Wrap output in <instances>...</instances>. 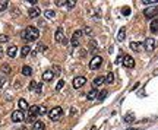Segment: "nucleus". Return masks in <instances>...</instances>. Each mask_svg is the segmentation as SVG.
Masks as SVG:
<instances>
[{"instance_id":"1","label":"nucleus","mask_w":158,"mask_h":130,"mask_svg":"<svg viewBox=\"0 0 158 130\" xmlns=\"http://www.w3.org/2000/svg\"><path fill=\"white\" fill-rule=\"evenodd\" d=\"M21 37L25 40V41H35V40H38V37H40V31L35 28V27H27L24 31H22V34H21Z\"/></svg>"},{"instance_id":"2","label":"nucleus","mask_w":158,"mask_h":130,"mask_svg":"<svg viewBox=\"0 0 158 130\" xmlns=\"http://www.w3.org/2000/svg\"><path fill=\"white\" fill-rule=\"evenodd\" d=\"M62 115H63V108H62V107H54V108H51V110L48 111V117H50V120H53V121L60 120Z\"/></svg>"},{"instance_id":"3","label":"nucleus","mask_w":158,"mask_h":130,"mask_svg":"<svg viewBox=\"0 0 158 130\" xmlns=\"http://www.w3.org/2000/svg\"><path fill=\"white\" fill-rule=\"evenodd\" d=\"M101 64H103V57H101V56H94V57H92V60L89 62V67H91L92 70L100 69V67H101Z\"/></svg>"},{"instance_id":"4","label":"nucleus","mask_w":158,"mask_h":130,"mask_svg":"<svg viewBox=\"0 0 158 130\" xmlns=\"http://www.w3.org/2000/svg\"><path fill=\"white\" fill-rule=\"evenodd\" d=\"M157 13H158V8H155V6L148 8V9L143 10V15H145V18H148V19H154Z\"/></svg>"},{"instance_id":"5","label":"nucleus","mask_w":158,"mask_h":130,"mask_svg":"<svg viewBox=\"0 0 158 130\" xmlns=\"http://www.w3.org/2000/svg\"><path fill=\"white\" fill-rule=\"evenodd\" d=\"M123 66H124V67H129V69H133V67H135V60H133V57L124 54V56H123Z\"/></svg>"},{"instance_id":"6","label":"nucleus","mask_w":158,"mask_h":130,"mask_svg":"<svg viewBox=\"0 0 158 130\" xmlns=\"http://www.w3.org/2000/svg\"><path fill=\"white\" fill-rule=\"evenodd\" d=\"M24 120H25V115H24V113H22L21 110H16V111L12 113V121L21 123V121H24Z\"/></svg>"},{"instance_id":"7","label":"nucleus","mask_w":158,"mask_h":130,"mask_svg":"<svg viewBox=\"0 0 158 130\" xmlns=\"http://www.w3.org/2000/svg\"><path fill=\"white\" fill-rule=\"evenodd\" d=\"M82 31H75L73 32V35H72V41H70V44H72V47H78V44H79V40H81V37H82Z\"/></svg>"},{"instance_id":"8","label":"nucleus","mask_w":158,"mask_h":130,"mask_svg":"<svg viewBox=\"0 0 158 130\" xmlns=\"http://www.w3.org/2000/svg\"><path fill=\"white\" fill-rule=\"evenodd\" d=\"M85 83H86V78H84V76H76V78L73 79V88H75V89L82 88Z\"/></svg>"},{"instance_id":"9","label":"nucleus","mask_w":158,"mask_h":130,"mask_svg":"<svg viewBox=\"0 0 158 130\" xmlns=\"http://www.w3.org/2000/svg\"><path fill=\"white\" fill-rule=\"evenodd\" d=\"M143 45H145L146 51H154V48H155V40L154 38H146L145 43H143Z\"/></svg>"},{"instance_id":"10","label":"nucleus","mask_w":158,"mask_h":130,"mask_svg":"<svg viewBox=\"0 0 158 130\" xmlns=\"http://www.w3.org/2000/svg\"><path fill=\"white\" fill-rule=\"evenodd\" d=\"M41 15V9L38 6H32L29 10H28V16L29 18H38Z\"/></svg>"},{"instance_id":"11","label":"nucleus","mask_w":158,"mask_h":130,"mask_svg":"<svg viewBox=\"0 0 158 130\" xmlns=\"http://www.w3.org/2000/svg\"><path fill=\"white\" fill-rule=\"evenodd\" d=\"M54 38H56V41H57V43H63V44H66L65 32H63V29H62V28H59V29L56 31V35H54Z\"/></svg>"},{"instance_id":"12","label":"nucleus","mask_w":158,"mask_h":130,"mask_svg":"<svg viewBox=\"0 0 158 130\" xmlns=\"http://www.w3.org/2000/svg\"><path fill=\"white\" fill-rule=\"evenodd\" d=\"M53 79H54L53 70H46V72L43 73V80H44V82H50V80H53Z\"/></svg>"},{"instance_id":"13","label":"nucleus","mask_w":158,"mask_h":130,"mask_svg":"<svg viewBox=\"0 0 158 130\" xmlns=\"http://www.w3.org/2000/svg\"><path fill=\"white\" fill-rule=\"evenodd\" d=\"M16 54H18V47H16V45H11V47L8 48V56H9L11 59H15Z\"/></svg>"},{"instance_id":"14","label":"nucleus","mask_w":158,"mask_h":130,"mask_svg":"<svg viewBox=\"0 0 158 130\" xmlns=\"http://www.w3.org/2000/svg\"><path fill=\"white\" fill-rule=\"evenodd\" d=\"M149 29L151 32H158V18H154L149 24Z\"/></svg>"},{"instance_id":"15","label":"nucleus","mask_w":158,"mask_h":130,"mask_svg":"<svg viewBox=\"0 0 158 130\" xmlns=\"http://www.w3.org/2000/svg\"><path fill=\"white\" fill-rule=\"evenodd\" d=\"M92 83H94V86H95V88H98V86H101L103 83H105V78H104V76H97V78L94 79V82H92Z\"/></svg>"},{"instance_id":"16","label":"nucleus","mask_w":158,"mask_h":130,"mask_svg":"<svg viewBox=\"0 0 158 130\" xmlns=\"http://www.w3.org/2000/svg\"><path fill=\"white\" fill-rule=\"evenodd\" d=\"M18 107H19V110H21V111H24V110H28V108H29V105H28L27 99H24V98H21V99H19Z\"/></svg>"},{"instance_id":"17","label":"nucleus","mask_w":158,"mask_h":130,"mask_svg":"<svg viewBox=\"0 0 158 130\" xmlns=\"http://www.w3.org/2000/svg\"><path fill=\"white\" fill-rule=\"evenodd\" d=\"M97 95H98V91L94 88V89H91L89 92H88V95H86V98H88V101H94L95 98H97Z\"/></svg>"},{"instance_id":"18","label":"nucleus","mask_w":158,"mask_h":130,"mask_svg":"<svg viewBox=\"0 0 158 130\" xmlns=\"http://www.w3.org/2000/svg\"><path fill=\"white\" fill-rule=\"evenodd\" d=\"M124 38H126V29L124 28H120L119 29V34H117V41H124Z\"/></svg>"},{"instance_id":"19","label":"nucleus","mask_w":158,"mask_h":130,"mask_svg":"<svg viewBox=\"0 0 158 130\" xmlns=\"http://www.w3.org/2000/svg\"><path fill=\"white\" fill-rule=\"evenodd\" d=\"M46 129V124L43 121H35L32 124V130H44Z\"/></svg>"},{"instance_id":"20","label":"nucleus","mask_w":158,"mask_h":130,"mask_svg":"<svg viewBox=\"0 0 158 130\" xmlns=\"http://www.w3.org/2000/svg\"><path fill=\"white\" fill-rule=\"evenodd\" d=\"M29 53H31V47L29 45H24L21 48V57H27Z\"/></svg>"},{"instance_id":"21","label":"nucleus","mask_w":158,"mask_h":130,"mask_svg":"<svg viewBox=\"0 0 158 130\" xmlns=\"http://www.w3.org/2000/svg\"><path fill=\"white\" fill-rule=\"evenodd\" d=\"M22 75H24V76H31V75H32L31 66H22Z\"/></svg>"},{"instance_id":"22","label":"nucleus","mask_w":158,"mask_h":130,"mask_svg":"<svg viewBox=\"0 0 158 130\" xmlns=\"http://www.w3.org/2000/svg\"><path fill=\"white\" fill-rule=\"evenodd\" d=\"M130 48H132L133 51H140V50H142V44L133 41V43H130Z\"/></svg>"},{"instance_id":"23","label":"nucleus","mask_w":158,"mask_h":130,"mask_svg":"<svg viewBox=\"0 0 158 130\" xmlns=\"http://www.w3.org/2000/svg\"><path fill=\"white\" fill-rule=\"evenodd\" d=\"M28 110H29V114H31V115H35V117H37V115H38V110H40V107H38V105H31Z\"/></svg>"},{"instance_id":"24","label":"nucleus","mask_w":158,"mask_h":130,"mask_svg":"<svg viewBox=\"0 0 158 130\" xmlns=\"http://www.w3.org/2000/svg\"><path fill=\"white\" fill-rule=\"evenodd\" d=\"M44 16H46L47 19H51V18H54V16H56V12H54V10H51V9H47V10L44 12Z\"/></svg>"},{"instance_id":"25","label":"nucleus","mask_w":158,"mask_h":130,"mask_svg":"<svg viewBox=\"0 0 158 130\" xmlns=\"http://www.w3.org/2000/svg\"><path fill=\"white\" fill-rule=\"evenodd\" d=\"M8 6H9V3L6 0H0V12H5L8 9Z\"/></svg>"},{"instance_id":"26","label":"nucleus","mask_w":158,"mask_h":130,"mask_svg":"<svg viewBox=\"0 0 158 130\" xmlns=\"http://www.w3.org/2000/svg\"><path fill=\"white\" fill-rule=\"evenodd\" d=\"M114 82V75L113 72H108V75L105 76V83H113Z\"/></svg>"},{"instance_id":"27","label":"nucleus","mask_w":158,"mask_h":130,"mask_svg":"<svg viewBox=\"0 0 158 130\" xmlns=\"http://www.w3.org/2000/svg\"><path fill=\"white\" fill-rule=\"evenodd\" d=\"M107 94H108V92H107L105 89H103V91H101V92H100V94L97 95V98H98V101H103V99H104V98L107 96Z\"/></svg>"},{"instance_id":"28","label":"nucleus","mask_w":158,"mask_h":130,"mask_svg":"<svg viewBox=\"0 0 158 130\" xmlns=\"http://www.w3.org/2000/svg\"><path fill=\"white\" fill-rule=\"evenodd\" d=\"M135 120V115L133 114H127L126 117H124V123H132Z\"/></svg>"},{"instance_id":"29","label":"nucleus","mask_w":158,"mask_h":130,"mask_svg":"<svg viewBox=\"0 0 158 130\" xmlns=\"http://www.w3.org/2000/svg\"><path fill=\"white\" fill-rule=\"evenodd\" d=\"M66 6H67V9H73L76 6V2L75 0H69V2H66Z\"/></svg>"},{"instance_id":"30","label":"nucleus","mask_w":158,"mask_h":130,"mask_svg":"<svg viewBox=\"0 0 158 130\" xmlns=\"http://www.w3.org/2000/svg\"><path fill=\"white\" fill-rule=\"evenodd\" d=\"M2 70H3L5 73H11V70H12V69H11V66H9V64H6V63H5V64H2Z\"/></svg>"},{"instance_id":"31","label":"nucleus","mask_w":158,"mask_h":130,"mask_svg":"<svg viewBox=\"0 0 158 130\" xmlns=\"http://www.w3.org/2000/svg\"><path fill=\"white\" fill-rule=\"evenodd\" d=\"M63 86H65V80H63V79H60V80L57 82V85H56V91H60Z\"/></svg>"},{"instance_id":"32","label":"nucleus","mask_w":158,"mask_h":130,"mask_svg":"<svg viewBox=\"0 0 158 130\" xmlns=\"http://www.w3.org/2000/svg\"><path fill=\"white\" fill-rule=\"evenodd\" d=\"M44 114H47V108L44 105H41L40 110H38V115H44Z\"/></svg>"},{"instance_id":"33","label":"nucleus","mask_w":158,"mask_h":130,"mask_svg":"<svg viewBox=\"0 0 158 130\" xmlns=\"http://www.w3.org/2000/svg\"><path fill=\"white\" fill-rule=\"evenodd\" d=\"M82 32H84L86 37H92V29H91V28H85Z\"/></svg>"},{"instance_id":"34","label":"nucleus","mask_w":158,"mask_h":130,"mask_svg":"<svg viewBox=\"0 0 158 130\" xmlns=\"http://www.w3.org/2000/svg\"><path fill=\"white\" fill-rule=\"evenodd\" d=\"M97 44H98V43H97L95 40H91V43H89V48H91V50H95V48L98 47Z\"/></svg>"},{"instance_id":"35","label":"nucleus","mask_w":158,"mask_h":130,"mask_svg":"<svg viewBox=\"0 0 158 130\" xmlns=\"http://www.w3.org/2000/svg\"><path fill=\"white\" fill-rule=\"evenodd\" d=\"M37 85H38V83H37L35 80H31V83H29V91H35V89H37Z\"/></svg>"},{"instance_id":"36","label":"nucleus","mask_w":158,"mask_h":130,"mask_svg":"<svg viewBox=\"0 0 158 130\" xmlns=\"http://www.w3.org/2000/svg\"><path fill=\"white\" fill-rule=\"evenodd\" d=\"M46 50H47V47H46L44 44H38V47H37V50H35V51L38 53V51H46Z\"/></svg>"},{"instance_id":"37","label":"nucleus","mask_w":158,"mask_h":130,"mask_svg":"<svg viewBox=\"0 0 158 130\" xmlns=\"http://www.w3.org/2000/svg\"><path fill=\"white\" fill-rule=\"evenodd\" d=\"M8 41H9V37L8 35H5V34L0 35V43H8Z\"/></svg>"},{"instance_id":"38","label":"nucleus","mask_w":158,"mask_h":130,"mask_svg":"<svg viewBox=\"0 0 158 130\" xmlns=\"http://www.w3.org/2000/svg\"><path fill=\"white\" fill-rule=\"evenodd\" d=\"M121 13H123L124 16H129V15H130V9H129V8H123V9H121Z\"/></svg>"},{"instance_id":"39","label":"nucleus","mask_w":158,"mask_h":130,"mask_svg":"<svg viewBox=\"0 0 158 130\" xmlns=\"http://www.w3.org/2000/svg\"><path fill=\"white\" fill-rule=\"evenodd\" d=\"M142 3H143V5H146V6H149V5H155L157 2H155V0H143Z\"/></svg>"},{"instance_id":"40","label":"nucleus","mask_w":158,"mask_h":130,"mask_svg":"<svg viewBox=\"0 0 158 130\" xmlns=\"http://www.w3.org/2000/svg\"><path fill=\"white\" fill-rule=\"evenodd\" d=\"M53 73H54V76L59 75L60 73V66H53Z\"/></svg>"},{"instance_id":"41","label":"nucleus","mask_w":158,"mask_h":130,"mask_svg":"<svg viewBox=\"0 0 158 130\" xmlns=\"http://www.w3.org/2000/svg\"><path fill=\"white\" fill-rule=\"evenodd\" d=\"M35 92H37V94H41V92H43V83H38V85H37Z\"/></svg>"},{"instance_id":"42","label":"nucleus","mask_w":158,"mask_h":130,"mask_svg":"<svg viewBox=\"0 0 158 130\" xmlns=\"http://www.w3.org/2000/svg\"><path fill=\"white\" fill-rule=\"evenodd\" d=\"M56 5H57V6H66V2H63V0H57Z\"/></svg>"},{"instance_id":"43","label":"nucleus","mask_w":158,"mask_h":130,"mask_svg":"<svg viewBox=\"0 0 158 130\" xmlns=\"http://www.w3.org/2000/svg\"><path fill=\"white\" fill-rule=\"evenodd\" d=\"M3 83H5V79H3L2 76H0V88H2V86H3Z\"/></svg>"},{"instance_id":"44","label":"nucleus","mask_w":158,"mask_h":130,"mask_svg":"<svg viewBox=\"0 0 158 130\" xmlns=\"http://www.w3.org/2000/svg\"><path fill=\"white\" fill-rule=\"evenodd\" d=\"M91 130H97V127H92V129H91Z\"/></svg>"},{"instance_id":"45","label":"nucleus","mask_w":158,"mask_h":130,"mask_svg":"<svg viewBox=\"0 0 158 130\" xmlns=\"http://www.w3.org/2000/svg\"><path fill=\"white\" fill-rule=\"evenodd\" d=\"M22 130H27V129H22Z\"/></svg>"}]
</instances>
